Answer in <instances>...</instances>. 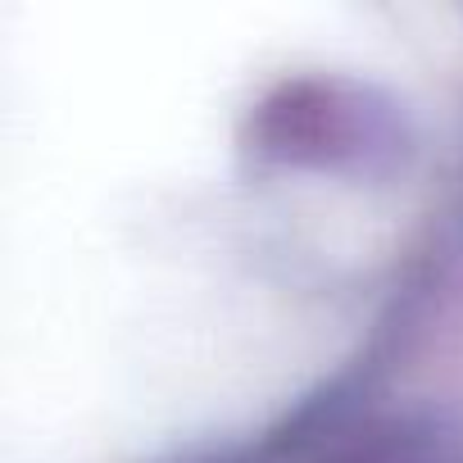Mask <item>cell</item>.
<instances>
[{
	"label": "cell",
	"instance_id": "1",
	"mask_svg": "<svg viewBox=\"0 0 463 463\" xmlns=\"http://www.w3.org/2000/svg\"><path fill=\"white\" fill-rule=\"evenodd\" d=\"M386 118L345 82H287L255 114V141L264 155L296 164H336L359 159L373 141H382Z\"/></svg>",
	"mask_w": 463,
	"mask_h": 463
},
{
	"label": "cell",
	"instance_id": "2",
	"mask_svg": "<svg viewBox=\"0 0 463 463\" xmlns=\"http://www.w3.org/2000/svg\"><path fill=\"white\" fill-rule=\"evenodd\" d=\"M309 454V463H463V427L440 413L350 418L341 409Z\"/></svg>",
	"mask_w": 463,
	"mask_h": 463
}]
</instances>
